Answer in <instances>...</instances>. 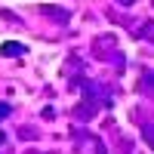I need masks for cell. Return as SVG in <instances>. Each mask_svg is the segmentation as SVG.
I'll use <instances>...</instances> for the list:
<instances>
[{
  "label": "cell",
  "instance_id": "obj_1",
  "mask_svg": "<svg viewBox=\"0 0 154 154\" xmlns=\"http://www.w3.org/2000/svg\"><path fill=\"white\" fill-rule=\"evenodd\" d=\"M0 53H3V56H25V53H28V46H25V43H3V46H0Z\"/></svg>",
  "mask_w": 154,
  "mask_h": 154
},
{
  "label": "cell",
  "instance_id": "obj_2",
  "mask_svg": "<svg viewBox=\"0 0 154 154\" xmlns=\"http://www.w3.org/2000/svg\"><path fill=\"white\" fill-rule=\"evenodd\" d=\"M9 111H12V105H9V102H0V120H3V117H9Z\"/></svg>",
  "mask_w": 154,
  "mask_h": 154
},
{
  "label": "cell",
  "instance_id": "obj_3",
  "mask_svg": "<svg viewBox=\"0 0 154 154\" xmlns=\"http://www.w3.org/2000/svg\"><path fill=\"white\" fill-rule=\"evenodd\" d=\"M123 3H130V0H123Z\"/></svg>",
  "mask_w": 154,
  "mask_h": 154
}]
</instances>
